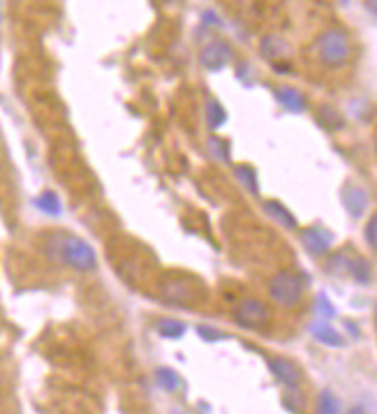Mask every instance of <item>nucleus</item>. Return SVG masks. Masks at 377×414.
I'll return each mask as SVG.
<instances>
[{
  "mask_svg": "<svg viewBox=\"0 0 377 414\" xmlns=\"http://www.w3.org/2000/svg\"><path fill=\"white\" fill-rule=\"evenodd\" d=\"M317 414H340V401L331 391H322L320 401H317Z\"/></svg>",
  "mask_w": 377,
  "mask_h": 414,
  "instance_id": "18",
  "label": "nucleus"
},
{
  "mask_svg": "<svg viewBox=\"0 0 377 414\" xmlns=\"http://www.w3.org/2000/svg\"><path fill=\"white\" fill-rule=\"evenodd\" d=\"M289 52V45L278 35H266L262 40V56L264 58H271V61H278V58L287 56Z\"/></svg>",
  "mask_w": 377,
  "mask_h": 414,
  "instance_id": "11",
  "label": "nucleus"
},
{
  "mask_svg": "<svg viewBox=\"0 0 377 414\" xmlns=\"http://www.w3.org/2000/svg\"><path fill=\"white\" fill-rule=\"evenodd\" d=\"M347 414H366V410L361 408V405H354V408H350V412Z\"/></svg>",
  "mask_w": 377,
  "mask_h": 414,
  "instance_id": "25",
  "label": "nucleus"
},
{
  "mask_svg": "<svg viewBox=\"0 0 377 414\" xmlns=\"http://www.w3.org/2000/svg\"><path fill=\"white\" fill-rule=\"evenodd\" d=\"M275 100L289 109L292 114H301V112H306V95L299 91V89H294V86H280V89H275Z\"/></svg>",
  "mask_w": 377,
  "mask_h": 414,
  "instance_id": "8",
  "label": "nucleus"
},
{
  "mask_svg": "<svg viewBox=\"0 0 377 414\" xmlns=\"http://www.w3.org/2000/svg\"><path fill=\"white\" fill-rule=\"evenodd\" d=\"M317 312H320V315H322V317H326V319L336 317V308L331 306V301L326 299V294H320V296H317Z\"/></svg>",
  "mask_w": 377,
  "mask_h": 414,
  "instance_id": "23",
  "label": "nucleus"
},
{
  "mask_svg": "<svg viewBox=\"0 0 377 414\" xmlns=\"http://www.w3.org/2000/svg\"><path fill=\"white\" fill-rule=\"evenodd\" d=\"M52 248L61 255V259L68 266L77 268V271H91L98 264L95 250L91 248V243H86L84 238L61 234L52 238Z\"/></svg>",
  "mask_w": 377,
  "mask_h": 414,
  "instance_id": "1",
  "label": "nucleus"
},
{
  "mask_svg": "<svg viewBox=\"0 0 377 414\" xmlns=\"http://www.w3.org/2000/svg\"><path fill=\"white\" fill-rule=\"evenodd\" d=\"M157 384L164 389V391H176L180 387V377L176 370H171V368H157Z\"/></svg>",
  "mask_w": 377,
  "mask_h": 414,
  "instance_id": "16",
  "label": "nucleus"
},
{
  "mask_svg": "<svg viewBox=\"0 0 377 414\" xmlns=\"http://www.w3.org/2000/svg\"><path fill=\"white\" fill-rule=\"evenodd\" d=\"M315 47H317V54H320L322 61L326 65H331V68L343 65L352 54L350 38H347V33L340 31V28H329V31H324L320 38H317Z\"/></svg>",
  "mask_w": 377,
  "mask_h": 414,
  "instance_id": "2",
  "label": "nucleus"
},
{
  "mask_svg": "<svg viewBox=\"0 0 377 414\" xmlns=\"http://www.w3.org/2000/svg\"><path fill=\"white\" fill-rule=\"evenodd\" d=\"M206 118H208V125L217 130L224 125V121H227V112H224V107L217 102V100H211V102L206 105Z\"/></svg>",
  "mask_w": 377,
  "mask_h": 414,
  "instance_id": "15",
  "label": "nucleus"
},
{
  "mask_svg": "<svg viewBox=\"0 0 377 414\" xmlns=\"http://www.w3.org/2000/svg\"><path fill=\"white\" fill-rule=\"evenodd\" d=\"M197 333L201 338L206 340V343H215V340H224L227 336H224L222 331H217V329H211V326H206V324H201V326H197Z\"/></svg>",
  "mask_w": 377,
  "mask_h": 414,
  "instance_id": "21",
  "label": "nucleus"
},
{
  "mask_svg": "<svg viewBox=\"0 0 377 414\" xmlns=\"http://www.w3.org/2000/svg\"><path fill=\"white\" fill-rule=\"evenodd\" d=\"M269 292L271 299L278 301L280 306H294L303 294V278L292 271H280L271 278Z\"/></svg>",
  "mask_w": 377,
  "mask_h": 414,
  "instance_id": "3",
  "label": "nucleus"
},
{
  "mask_svg": "<svg viewBox=\"0 0 377 414\" xmlns=\"http://www.w3.org/2000/svg\"><path fill=\"white\" fill-rule=\"evenodd\" d=\"M236 176H238V181H241V183L248 187L250 192H259V185H257V171L252 169L250 164H238L236 167Z\"/></svg>",
  "mask_w": 377,
  "mask_h": 414,
  "instance_id": "17",
  "label": "nucleus"
},
{
  "mask_svg": "<svg viewBox=\"0 0 377 414\" xmlns=\"http://www.w3.org/2000/svg\"><path fill=\"white\" fill-rule=\"evenodd\" d=\"M308 331L313 333V336L320 340L322 345L326 347H343L345 345V338L340 336V331H336L329 322H313L308 324Z\"/></svg>",
  "mask_w": 377,
  "mask_h": 414,
  "instance_id": "9",
  "label": "nucleus"
},
{
  "mask_svg": "<svg viewBox=\"0 0 377 414\" xmlns=\"http://www.w3.org/2000/svg\"><path fill=\"white\" fill-rule=\"evenodd\" d=\"M264 208L269 210V215L271 217H275L282 227H289V229H296V217L289 213V210L280 204V201H266L264 204Z\"/></svg>",
  "mask_w": 377,
  "mask_h": 414,
  "instance_id": "12",
  "label": "nucleus"
},
{
  "mask_svg": "<svg viewBox=\"0 0 377 414\" xmlns=\"http://www.w3.org/2000/svg\"><path fill=\"white\" fill-rule=\"evenodd\" d=\"M326 116H329V121H324L322 125H326L329 130H340V128L345 125L343 116H340L333 107H322V109H320V118H326Z\"/></svg>",
  "mask_w": 377,
  "mask_h": 414,
  "instance_id": "19",
  "label": "nucleus"
},
{
  "mask_svg": "<svg viewBox=\"0 0 377 414\" xmlns=\"http://www.w3.org/2000/svg\"><path fill=\"white\" fill-rule=\"evenodd\" d=\"M375 227H377V217L375 215H371V220H368V224H366V241H368V248L371 250H375Z\"/></svg>",
  "mask_w": 377,
  "mask_h": 414,
  "instance_id": "24",
  "label": "nucleus"
},
{
  "mask_svg": "<svg viewBox=\"0 0 377 414\" xmlns=\"http://www.w3.org/2000/svg\"><path fill=\"white\" fill-rule=\"evenodd\" d=\"M234 319L243 329H252V326H262L269 319V308L257 299H243L234 310Z\"/></svg>",
  "mask_w": 377,
  "mask_h": 414,
  "instance_id": "4",
  "label": "nucleus"
},
{
  "mask_svg": "<svg viewBox=\"0 0 377 414\" xmlns=\"http://www.w3.org/2000/svg\"><path fill=\"white\" fill-rule=\"evenodd\" d=\"M350 271H352L354 280H357V282H368V280H371V264L364 261V259H354L350 264Z\"/></svg>",
  "mask_w": 377,
  "mask_h": 414,
  "instance_id": "20",
  "label": "nucleus"
},
{
  "mask_svg": "<svg viewBox=\"0 0 377 414\" xmlns=\"http://www.w3.org/2000/svg\"><path fill=\"white\" fill-rule=\"evenodd\" d=\"M271 373L275 375V380L280 384H285L289 389H299L301 384V370L296 366L294 361H287V359H273L269 363Z\"/></svg>",
  "mask_w": 377,
  "mask_h": 414,
  "instance_id": "5",
  "label": "nucleus"
},
{
  "mask_svg": "<svg viewBox=\"0 0 377 414\" xmlns=\"http://www.w3.org/2000/svg\"><path fill=\"white\" fill-rule=\"evenodd\" d=\"M35 206L47 215H61V210H63V204L56 192H42L40 197L35 199Z\"/></svg>",
  "mask_w": 377,
  "mask_h": 414,
  "instance_id": "13",
  "label": "nucleus"
},
{
  "mask_svg": "<svg viewBox=\"0 0 377 414\" xmlns=\"http://www.w3.org/2000/svg\"><path fill=\"white\" fill-rule=\"evenodd\" d=\"M301 241L310 255H326L331 248V236H326L322 229H306L301 234Z\"/></svg>",
  "mask_w": 377,
  "mask_h": 414,
  "instance_id": "10",
  "label": "nucleus"
},
{
  "mask_svg": "<svg viewBox=\"0 0 377 414\" xmlns=\"http://www.w3.org/2000/svg\"><path fill=\"white\" fill-rule=\"evenodd\" d=\"M157 333H160L162 338L178 340L185 336V324L178 322V319H162V322L157 324Z\"/></svg>",
  "mask_w": 377,
  "mask_h": 414,
  "instance_id": "14",
  "label": "nucleus"
},
{
  "mask_svg": "<svg viewBox=\"0 0 377 414\" xmlns=\"http://www.w3.org/2000/svg\"><path fill=\"white\" fill-rule=\"evenodd\" d=\"M229 58H231V49L224 42H211L199 54V61L206 70H220Z\"/></svg>",
  "mask_w": 377,
  "mask_h": 414,
  "instance_id": "6",
  "label": "nucleus"
},
{
  "mask_svg": "<svg viewBox=\"0 0 377 414\" xmlns=\"http://www.w3.org/2000/svg\"><path fill=\"white\" fill-rule=\"evenodd\" d=\"M343 204L350 210L352 217H361L368 206V192L359 185H345L343 190Z\"/></svg>",
  "mask_w": 377,
  "mask_h": 414,
  "instance_id": "7",
  "label": "nucleus"
},
{
  "mask_svg": "<svg viewBox=\"0 0 377 414\" xmlns=\"http://www.w3.org/2000/svg\"><path fill=\"white\" fill-rule=\"evenodd\" d=\"M211 151L215 153V158L229 160V144L224 139H220V137H213V139H211Z\"/></svg>",
  "mask_w": 377,
  "mask_h": 414,
  "instance_id": "22",
  "label": "nucleus"
}]
</instances>
